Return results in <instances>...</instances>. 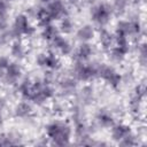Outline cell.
<instances>
[{
	"mask_svg": "<svg viewBox=\"0 0 147 147\" xmlns=\"http://www.w3.org/2000/svg\"><path fill=\"white\" fill-rule=\"evenodd\" d=\"M46 134L56 146H65L70 141L71 127L67 122L54 121L46 126Z\"/></svg>",
	"mask_w": 147,
	"mask_h": 147,
	"instance_id": "1",
	"label": "cell"
},
{
	"mask_svg": "<svg viewBox=\"0 0 147 147\" xmlns=\"http://www.w3.org/2000/svg\"><path fill=\"white\" fill-rule=\"evenodd\" d=\"M36 29L30 24L28 15L25 14H18L15 17L14 24L8 32L11 38H18L21 36H32L34 33Z\"/></svg>",
	"mask_w": 147,
	"mask_h": 147,
	"instance_id": "2",
	"label": "cell"
},
{
	"mask_svg": "<svg viewBox=\"0 0 147 147\" xmlns=\"http://www.w3.org/2000/svg\"><path fill=\"white\" fill-rule=\"evenodd\" d=\"M113 13L114 11H113L111 6H109L108 3H105V2L98 3L91 8V17H92L93 22H95L100 26L106 25L110 21Z\"/></svg>",
	"mask_w": 147,
	"mask_h": 147,
	"instance_id": "3",
	"label": "cell"
},
{
	"mask_svg": "<svg viewBox=\"0 0 147 147\" xmlns=\"http://www.w3.org/2000/svg\"><path fill=\"white\" fill-rule=\"evenodd\" d=\"M74 74L77 80L88 82L98 77V65L84 64L83 61H76L74 65Z\"/></svg>",
	"mask_w": 147,
	"mask_h": 147,
	"instance_id": "4",
	"label": "cell"
},
{
	"mask_svg": "<svg viewBox=\"0 0 147 147\" xmlns=\"http://www.w3.org/2000/svg\"><path fill=\"white\" fill-rule=\"evenodd\" d=\"M98 77L102 78L114 88H117L122 82V76L113 67L107 65V64L98 65Z\"/></svg>",
	"mask_w": 147,
	"mask_h": 147,
	"instance_id": "5",
	"label": "cell"
},
{
	"mask_svg": "<svg viewBox=\"0 0 147 147\" xmlns=\"http://www.w3.org/2000/svg\"><path fill=\"white\" fill-rule=\"evenodd\" d=\"M141 31V24L139 21H118L116 24V34L132 36L139 34Z\"/></svg>",
	"mask_w": 147,
	"mask_h": 147,
	"instance_id": "6",
	"label": "cell"
},
{
	"mask_svg": "<svg viewBox=\"0 0 147 147\" xmlns=\"http://www.w3.org/2000/svg\"><path fill=\"white\" fill-rule=\"evenodd\" d=\"M46 8L53 20H60L64 16H68V9L62 0H52Z\"/></svg>",
	"mask_w": 147,
	"mask_h": 147,
	"instance_id": "7",
	"label": "cell"
},
{
	"mask_svg": "<svg viewBox=\"0 0 147 147\" xmlns=\"http://www.w3.org/2000/svg\"><path fill=\"white\" fill-rule=\"evenodd\" d=\"M5 70H6L5 82L7 84H15V83H17V80L22 76V68H21L20 64H17L15 62H10L9 65Z\"/></svg>",
	"mask_w": 147,
	"mask_h": 147,
	"instance_id": "8",
	"label": "cell"
},
{
	"mask_svg": "<svg viewBox=\"0 0 147 147\" xmlns=\"http://www.w3.org/2000/svg\"><path fill=\"white\" fill-rule=\"evenodd\" d=\"M53 47L56 48L62 55H70L72 53V46L71 44L62 36L57 34L53 40H52Z\"/></svg>",
	"mask_w": 147,
	"mask_h": 147,
	"instance_id": "9",
	"label": "cell"
},
{
	"mask_svg": "<svg viewBox=\"0 0 147 147\" xmlns=\"http://www.w3.org/2000/svg\"><path fill=\"white\" fill-rule=\"evenodd\" d=\"M93 54V47L91 44H88L87 41H84L79 45L77 53L75 55V60L76 61H86L88 60Z\"/></svg>",
	"mask_w": 147,
	"mask_h": 147,
	"instance_id": "10",
	"label": "cell"
},
{
	"mask_svg": "<svg viewBox=\"0 0 147 147\" xmlns=\"http://www.w3.org/2000/svg\"><path fill=\"white\" fill-rule=\"evenodd\" d=\"M131 133V127L126 124H114L111 126V138L116 141L122 140L125 136Z\"/></svg>",
	"mask_w": 147,
	"mask_h": 147,
	"instance_id": "11",
	"label": "cell"
},
{
	"mask_svg": "<svg viewBox=\"0 0 147 147\" xmlns=\"http://www.w3.org/2000/svg\"><path fill=\"white\" fill-rule=\"evenodd\" d=\"M96 122L102 127H111L115 124L114 117L110 115L109 111H107L105 109H100V111L98 113V115H96Z\"/></svg>",
	"mask_w": 147,
	"mask_h": 147,
	"instance_id": "12",
	"label": "cell"
},
{
	"mask_svg": "<svg viewBox=\"0 0 147 147\" xmlns=\"http://www.w3.org/2000/svg\"><path fill=\"white\" fill-rule=\"evenodd\" d=\"M95 34V30L91 24H85L83 26H80L77 31V38L84 42V41H88L91 40Z\"/></svg>",
	"mask_w": 147,
	"mask_h": 147,
	"instance_id": "13",
	"label": "cell"
},
{
	"mask_svg": "<svg viewBox=\"0 0 147 147\" xmlns=\"http://www.w3.org/2000/svg\"><path fill=\"white\" fill-rule=\"evenodd\" d=\"M14 114L16 117H20V118L29 117L32 114V106L28 101H22V102L16 105Z\"/></svg>",
	"mask_w": 147,
	"mask_h": 147,
	"instance_id": "14",
	"label": "cell"
},
{
	"mask_svg": "<svg viewBox=\"0 0 147 147\" xmlns=\"http://www.w3.org/2000/svg\"><path fill=\"white\" fill-rule=\"evenodd\" d=\"M99 40H100V44H101L103 49L108 51V49H110L113 47L114 37H113V34L108 30H106L103 28L99 31Z\"/></svg>",
	"mask_w": 147,
	"mask_h": 147,
	"instance_id": "15",
	"label": "cell"
},
{
	"mask_svg": "<svg viewBox=\"0 0 147 147\" xmlns=\"http://www.w3.org/2000/svg\"><path fill=\"white\" fill-rule=\"evenodd\" d=\"M18 92L23 99L30 100L32 96V93H33V83L30 79H24L18 85Z\"/></svg>",
	"mask_w": 147,
	"mask_h": 147,
	"instance_id": "16",
	"label": "cell"
},
{
	"mask_svg": "<svg viewBox=\"0 0 147 147\" xmlns=\"http://www.w3.org/2000/svg\"><path fill=\"white\" fill-rule=\"evenodd\" d=\"M36 18H37L39 25H41V26L48 25L53 21L49 11L47 10V8H44V7L42 8H38L37 13H36Z\"/></svg>",
	"mask_w": 147,
	"mask_h": 147,
	"instance_id": "17",
	"label": "cell"
},
{
	"mask_svg": "<svg viewBox=\"0 0 147 147\" xmlns=\"http://www.w3.org/2000/svg\"><path fill=\"white\" fill-rule=\"evenodd\" d=\"M77 82L72 78H64L60 82V88L64 94H72L76 91Z\"/></svg>",
	"mask_w": 147,
	"mask_h": 147,
	"instance_id": "18",
	"label": "cell"
},
{
	"mask_svg": "<svg viewBox=\"0 0 147 147\" xmlns=\"http://www.w3.org/2000/svg\"><path fill=\"white\" fill-rule=\"evenodd\" d=\"M57 34H59V29H57L55 25L48 24V25L42 26L41 37H42V39H45L46 41H52Z\"/></svg>",
	"mask_w": 147,
	"mask_h": 147,
	"instance_id": "19",
	"label": "cell"
},
{
	"mask_svg": "<svg viewBox=\"0 0 147 147\" xmlns=\"http://www.w3.org/2000/svg\"><path fill=\"white\" fill-rule=\"evenodd\" d=\"M10 54L15 57V59H23L24 55H25V48L23 46V44L20 41V40H15L11 46H10Z\"/></svg>",
	"mask_w": 147,
	"mask_h": 147,
	"instance_id": "20",
	"label": "cell"
},
{
	"mask_svg": "<svg viewBox=\"0 0 147 147\" xmlns=\"http://www.w3.org/2000/svg\"><path fill=\"white\" fill-rule=\"evenodd\" d=\"M115 42H116V47H118L119 49H122L125 54L129 53L130 51V44H129V39L126 36H121V34H116L115 37Z\"/></svg>",
	"mask_w": 147,
	"mask_h": 147,
	"instance_id": "21",
	"label": "cell"
},
{
	"mask_svg": "<svg viewBox=\"0 0 147 147\" xmlns=\"http://www.w3.org/2000/svg\"><path fill=\"white\" fill-rule=\"evenodd\" d=\"M74 22L68 17V16H64L61 18V23H60V30L61 32H63L64 34H69L72 32L74 30Z\"/></svg>",
	"mask_w": 147,
	"mask_h": 147,
	"instance_id": "22",
	"label": "cell"
},
{
	"mask_svg": "<svg viewBox=\"0 0 147 147\" xmlns=\"http://www.w3.org/2000/svg\"><path fill=\"white\" fill-rule=\"evenodd\" d=\"M60 67H61V63H60L59 57L53 53H48L47 57H46V68H48L51 70H56Z\"/></svg>",
	"mask_w": 147,
	"mask_h": 147,
	"instance_id": "23",
	"label": "cell"
},
{
	"mask_svg": "<svg viewBox=\"0 0 147 147\" xmlns=\"http://www.w3.org/2000/svg\"><path fill=\"white\" fill-rule=\"evenodd\" d=\"M127 6H129V0H114L111 8L113 11H115L118 15H122L123 13H125Z\"/></svg>",
	"mask_w": 147,
	"mask_h": 147,
	"instance_id": "24",
	"label": "cell"
},
{
	"mask_svg": "<svg viewBox=\"0 0 147 147\" xmlns=\"http://www.w3.org/2000/svg\"><path fill=\"white\" fill-rule=\"evenodd\" d=\"M142 99H144V96L133 93V95L131 96V100H130V109H131L132 113L138 114V111L140 109V105H141Z\"/></svg>",
	"mask_w": 147,
	"mask_h": 147,
	"instance_id": "25",
	"label": "cell"
},
{
	"mask_svg": "<svg viewBox=\"0 0 147 147\" xmlns=\"http://www.w3.org/2000/svg\"><path fill=\"white\" fill-rule=\"evenodd\" d=\"M93 87L92 86H84L80 91V98H82V101L88 103L93 100Z\"/></svg>",
	"mask_w": 147,
	"mask_h": 147,
	"instance_id": "26",
	"label": "cell"
},
{
	"mask_svg": "<svg viewBox=\"0 0 147 147\" xmlns=\"http://www.w3.org/2000/svg\"><path fill=\"white\" fill-rule=\"evenodd\" d=\"M125 55H126V54H125L122 49H119L118 47H116V46L110 48V57H111V60L115 61V62H122V61L124 60Z\"/></svg>",
	"mask_w": 147,
	"mask_h": 147,
	"instance_id": "27",
	"label": "cell"
},
{
	"mask_svg": "<svg viewBox=\"0 0 147 147\" xmlns=\"http://www.w3.org/2000/svg\"><path fill=\"white\" fill-rule=\"evenodd\" d=\"M138 53H139L138 60H139L140 64H141L142 67H145V65H146V62H147V48H146V44H145V42H142V44L139 46Z\"/></svg>",
	"mask_w": 147,
	"mask_h": 147,
	"instance_id": "28",
	"label": "cell"
},
{
	"mask_svg": "<svg viewBox=\"0 0 147 147\" xmlns=\"http://www.w3.org/2000/svg\"><path fill=\"white\" fill-rule=\"evenodd\" d=\"M119 142V145H122V146H134V145H137V140H136V137H134V134L131 132V133H129L127 136H125L122 140H119L118 141Z\"/></svg>",
	"mask_w": 147,
	"mask_h": 147,
	"instance_id": "29",
	"label": "cell"
},
{
	"mask_svg": "<svg viewBox=\"0 0 147 147\" xmlns=\"http://www.w3.org/2000/svg\"><path fill=\"white\" fill-rule=\"evenodd\" d=\"M46 57H47V54L46 53H40L37 55L36 57V63L39 65V67H46Z\"/></svg>",
	"mask_w": 147,
	"mask_h": 147,
	"instance_id": "30",
	"label": "cell"
},
{
	"mask_svg": "<svg viewBox=\"0 0 147 147\" xmlns=\"http://www.w3.org/2000/svg\"><path fill=\"white\" fill-rule=\"evenodd\" d=\"M8 30V21L6 16H0V33H5Z\"/></svg>",
	"mask_w": 147,
	"mask_h": 147,
	"instance_id": "31",
	"label": "cell"
},
{
	"mask_svg": "<svg viewBox=\"0 0 147 147\" xmlns=\"http://www.w3.org/2000/svg\"><path fill=\"white\" fill-rule=\"evenodd\" d=\"M8 2H6L5 0H0V16H6L7 11H8Z\"/></svg>",
	"mask_w": 147,
	"mask_h": 147,
	"instance_id": "32",
	"label": "cell"
},
{
	"mask_svg": "<svg viewBox=\"0 0 147 147\" xmlns=\"http://www.w3.org/2000/svg\"><path fill=\"white\" fill-rule=\"evenodd\" d=\"M6 107V99L5 98H0V124H2L3 122V109Z\"/></svg>",
	"mask_w": 147,
	"mask_h": 147,
	"instance_id": "33",
	"label": "cell"
},
{
	"mask_svg": "<svg viewBox=\"0 0 147 147\" xmlns=\"http://www.w3.org/2000/svg\"><path fill=\"white\" fill-rule=\"evenodd\" d=\"M9 63H10V61L7 56H0V70L6 69L9 65Z\"/></svg>",
	"mask_w": 147,
	"mask_h": 147,
	"instance_id": "34",
	"label": "cell"
},
{
	"mask_svg": "<svg viewBox=\"0 0 147 147\" xmlns=\"http://www.w3.org/2000/svg\"><path fill=\"white\" fill-rule=\"evenodd\" d=\"M53 110H54L55 113H62L63 107H62V105H60V103L55 102V103H54V106H53Z\"/></svg>",
	"mask_w": 147,
	"mask_h": 147,
	"instance_id": "35",
	"label": "cell"
},
{
	"mask_svg": "<svg viewBox=\"0 0 147 147\" xmlns=\"http://www.w3.org/2000/svg\"><path fill=\"white\" fill-rule=\"evenodd\" d=\"M68 1H69V3H71L72 6H78L82 0H68Z\"/></svg>",
	"mask_w": 147,
	"mask_h": 147,
	"instance_id": "36",
	"label": "cell"
},
{
	"mask_svg": "<svg viewBox=\"0 0 147 147\" xmlns=\"http://www.w3.org/2000/svg\"><path fill=\"white\" fill-rule=\"evenodd\" d=\"M39 1H40L41 3H44V5H48V3H49L52 0H39Z\"/></svg>",
	"mask_w": 147,
	"mask_h": 147,
	"instance_id": "37",
	"label": "cell"
},
{
	"mask_svg": "<svg viewBox=\"0 0 147 147\" xmlns=\"http://www.w3.org/2000/svg\"><path fill=\"white\" fill-rule=\"evenodd\" d=\"M6 2H13V1H16V0H5Z\"/></svg>",
	"mask_w": 147,
	"mask_h": 147,
	"instance_id": "38",
	"label": "cell"
},
{
	"mask_svg": "<svg viewBox=\"0 0 147 147\" xmlns=\"http://www.w3.org/2000/svg\"><path fill=\"white\" fill-rule=\"evenodd\" d=\"M0 78H1V72H0Z\"/></svg>",
	"mask_w": 147,
	"mask_h": 147,
	"instance_id": "39",
	"label": "cell"
}]
</instances>
